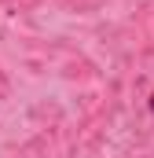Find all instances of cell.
Returning a JSON list of instances; mask_svg holds the SVG:
<instances>
[{"label": "cell", "instance_id": "cell-1", "mask_svg": "<svg viewBox=\"0 0 154 158\" xmlns=\"http://www.w3.org/2000/svg\"><path fill=\"white\" fill-rule=\"evenodd\" d=\"M151 110H154V96H151Z\"/></svg>", "mask_w": 154, "mask_h": 158}]
</instances>
